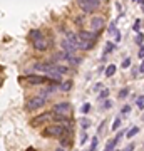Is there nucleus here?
<instances>
[{
  "mask_svg": "<svg viewBox=\"0 0 144 151\" xmlns=\"http://www.w3.org/2000/svg\"><path fill=\"white\" fill-rule=\"evenodd\" d=\"M77 35H79V40H80L79 49H91L94 40H96V35L92 32H84V30H82V32H79Z\"/></svg>",
  "mask_w": 144,
  "mask_h": 151,
  "instance_id": "obj_1",
  "label": "nucleus"
},
{
  "mask_svg": "<svg viewBox=\"0 0 144 151\" xmlns=\"http://www.w3.org/2000/svg\"><path fill=\"white\" fill-rule=\"evenodd\" d=\"M64 133H67V129H65L64 126H60V124H54V126L45 128L42 134L44 136H55V138H60Z\"/></svg>",
  "mask_w": 144,
  "mask_h": 151,
  "instance_id": "obj_2",
  "label": "nucleus"
},
{
  "mask_svg": "<svg viewBox=\"0 0 144 151\" xmlns=\"http://www.w3.org/2000/svg\"><path fill=\"white\" fill-rule=\"evenodd\" d=\"M79 5L84 12L91 14V12H94L99 7V0H79Z\"/></svg>",
  "mask_w": 144,
  "mask_h": 151,
  "instance_id": "obj_3",
  "label": "nucleus"
},
{
  "mask_svg": "<svg viewBox=\"0 0 144 151\" xmlns=\"http://www.w3.org/2000/svg\"><path fill=\"white\" fill-rule=\"evenodd\" d=\"M44 104H45V97L37 96V97H32V99H29V103H27L25 109H27V111H34V109H39L40 106H44Z\"/></svg>",
  "mask_w": 144,
  "mask_h": 151,
  "instance_id": "obj_4",
  "label": "nucleus"
},
{
  "mask_svg": "<svg viewBox=\"0 0 144 151\" xmlns=\"http://www.w3.org/2000/svg\"><path fill=\"white\" fill-rule=\"evenodd\" d=\"M54 113L57 114V116H69L70 113V104L69 103H59L54 106Z\"/></svg>",
  "mask_w": 144,
  "mask_h": 151,
  "instance_id": "obj_5",
  "label": "nucleus"
},
{
  "mask_svg": "<svg viewBox=\"0 0 144 151\" xmlns=\"http://www.w3.org/2000/svg\"><path fill=\"white\" fill-rule=\"evenodd\" d=\"M55 119V113H44L40 114V116H37L35 118V121H32V126H37V124L40 123H45V121H49V119Z\"/></svg>",
  "mask_w": 144,
  "mask_h": 151,
  "instance_id": "obj_6",
  "label": "nucleus"
},
{
  "mask_svg": "<svg viewBox=\"0 0 144 151\" xmlns=\"http://www.w3.org/2000/svg\"><path fill=\"white\" fill-rule=\"evenodd\" d=\"M25 79L30 82V84H44L45 81H49L47 76H34V74H29Z\"/></svg>",
  "mask_w": 144,
  "mask_h": 151,
  "instance_id": "obj_7",
  "label": "nucleus"
},
{
  "mask_svg": "<svg viewBox=\"0 0 144 151\" xmlns=\"http://www.w3.org/2000/svg\"><path fill=\"white\" fill-rule=\"evenodd\" d=\"M34 47H35V50H39V52H44L45 49L49 47V42H47V39H37V40H34Z\"/></svg>",
  "mask_w": 144,
  "mask_h": 151,
  "instance_id": "obj_8",
  "label": "nucleus"
},
{
  "mask_svg": "<svg viewBox=\"0 0 144 151\" xmlns=\"http://www.w3.org/2000/svg\"><path fill=\"white\" fill-rule=\"evenodd\" d=\"M102 25H104V19L102 17H94L91 20V29L92 30H101Z\"/></svg>",
  "mask_w": 144,
  "mask_h": 151,
  "instance_id": "obj_9",
  "label": "nucleus"
},
{
  "mask_svg": "<svg viewBox=\"0 0 144 151\" xmlns=\"http://www.w3.org/2000/svg\"><path fill=\"white\" fill-rule=\"evenodd\" d=\"M67 40H69L72 45H74L75 49H79V44H80V40H79V35L77 34H72V32H69L67 34Z\"/></svg>",
  "mask_w": 144,
  "mask_h": 151,
  "instance_id": "obj_10",
  "label": "nucleus"
},
{
  "mask_svg": "<svg viewBox=\"0 0 144 151\" xmlns=\"http://www.w3.org/2000/svg\"><path fill=\"white\" fill-rule=\"evenodd\" d=\"M62 47H64V52H67V54H74L75 50H77V49H75L74 45L67 40V39H64V40H62Z\"/></svg>",
  "mask_w": 144,
  "mask_h": 151,
  "instance_id": "obj_11",
  "label": "nucleus"
},
{
  "mask_svg": "<svg viewBox=\"0 0 144 151\" xmlns=\"http://www.w3.org/2000/svg\"><path fill=\"white\" fill-rule=\"evenodd\" d=\"M29 37H30V40H37V39H40V37H44L42 35V32H39V30H30V34H29Z\"/></svg>",
  "mask_w": 144,
  "mask_h": 151,
  "instance_id": "obj_12",
  "label": "nucleus"
},
{
  "mask_svg": "<svg viewBox=\"0 0 144 151\" xmlns=\"http://www.w3.org/2000/svg\"><path fill=\"white\" fill-rule=\"evenodd\" d=\"M114 74H116V65H114V64H109V65L106 67V76H107V77H111V76H114Z\"/></svg>",
  "mask_w": 144,
  "mask_h": 151,
  "instance_id": "obj_13",
  "label": "nucleus"
},
{
  "mask_svg": "<svg viewBox=\"0 0 144 151\" xmlns=\"http://www.w3.org/2000/svg\"><path fill=\"white\" fill-rule=\"evenodd\" d=\"M70 87H72V82H70V81H65V82H62V84H60V91H62V92H67Z\"/></svg>",
  "mask_w": 144,
  "mask_h": 151,
  "instance_id": "obj_14",
  "label": "nucleus"
},
{
  "mask_svg": "<svg viewBox=\"0 0 144 151\" xmlns=\"http://www.w3.org/2000/svg\"><path fill=\"white\" fill-rule=\"evenodd\" d=\"M117 145V141L116 139H111V141H107V146H106V151H114V146Z\"/></svg>",
  "mask_w": 144,
  "mask_h": 151,
  "instance_id": "obj_15",
  "label": "nucleus"
},
{
  "mask_svg": "<svg viewBox=\"0 0 144 151\" xmlns=\"http://www.w3.org/2000/svg\"><path fill=\"white\" fill-rule=\"evenodd\" d=\"M138 133H139V128L138 126H134V128H131V129L128 131V138H134Z\"/></svg>",
  "mask_w": 144,
  "mask_h": 151,
  "instance_id": "obj_16",
  "label": "nucleus"
},
{
  "mask_svg": "<svg viewBox=\"0 0 144 151\" xmlns=\"http://www.w3.org/2000/svg\"><path fill=\"white\" fill-rule=\"evenodd\" d=\"M112 50H114V44L107 42V44H106V47H104V54H111Z\"/></svg>",
  "mask_w": 144,
  "mask_h": 151,
  "instance_id": "obj_17",
  "label": "nucleus"
},
{
  "mask_svg": "<svg viewBox=\"0 0 144 151\" xmlns=\"http://www.w3.org/2000/svg\"><path fill=\"white\" fill-rule=\"evenodd\" d=\"M128 94H129V87H124V89H121V92H119V99L128 97Z\"/></svg>",
  "mask_w": 144,
  "mask_h": 151,
  "instance_id": "obj_18",
  "label": "nucleus"
},
{
  "mask_svg": "<svg viewBox=\"0 0 144 151\" xmlns=\"http://www.w3.org/2000/svg\"><path fill=\"white\" fill-rule=\"evenodd\" d=\"M80 126L85 129V128H89V126H91V121H89L87 118H82V119H80Z\"/></svg>",
  "mask_w": 144,
  "mask_h": 151,
  "instance_id": "obj_19",
  "label": "nucleus"
},
{
  "mask_svg": "<svg viewBox=\"0 0 144 151\" xmlns=\"http://www.w3.org/2000/svg\"><path fill=\"white\" fill-rule=\"evenodd\" d=\"M119 126H121V118H116L114 119V124H112V131H117Z\"/></svg>",
  "mask_w": 144,
  "mask_h": 151,
  "instance_id": "obj_20",
  "label": "nucleus"
},
{
  "mask_svg": "<svg viewBox=\"0 0 144 151\" xmlns=\"http://www.w3.org/2000/svg\"><path fill=\"white\" fill-rule=\"evenodd\" d=\"M136 104H138L139 109H144V96L138 97V101H136Z\"/></svg>",
  "mask_w": 144,
  "mask_h": 151,
  "instance_id": "obj_21",
  "label": "nucleus"
},
{
  "mask_svg": "<svg viewBox=\"0 0 144 151\" xmlns=\"http://www.w3.org/2000/svg\"><path fill=\"white\" fill-rule=\"evenodd\" d=\"M143 40H144V35L143 34H138V35H136V44H138L139 47L143 45Z\"/></svg>",
  "mask_w": 144,
  "mask_h": 151,
  "instance_id": "obj_22",
  "label": "nucleus"
},
{
  "mask_svg": "<svg viewBox=\"0 0 144 151\" xmlns=\"http://www.w3.org/2000/svg\"><path fill=\"white\" fill-rule=\"evenodd\" d=\"M139 29H141V20L138 19V20L134 22V25H133V30H134V32H138Z\"/></svg>",
  "mask_w": 144,
  "mask_h": 151,
  "instance_id": "obj_23",
  "label": "nucleus"
},
{
  "mask_svg": "<svg viewBox=\"0 0 144 151\" xmlns=\"http://www.w3.org/2000/svg\"><path fill=\"white\" fill-rule=\"evenodd\" d=\"M97 145H99V139H97V138H92V146H91V150L89 151H94L97 148Z\"/></svg>",
  "mask_w": 144,
  "mask_h": 151,
  "instance_id": "obj_24",
  "label": "nucleus"
},
{
  "mask_svg": "<svg viewBox=\"0 0 144 151\" xmlns=\"http://www.w3.org/2000/svg\"><path fill=\"white\" fill-rule=\"evenodd\" d=\"M129 65H131V59H129V57H126V59L123 60V69H128Z\"/></svg>",
  "mask_w": 144,
  "mask_h": 151,
  "instance_id": "obj_25",
  "label": "nucleus"
},
{
  "mask_svg": "<svg viewBox=\"0 0 144 151\" xmlns=\"http://www.w3.org/2000/svg\"><path fill=\"white\" fill-rule=\"evenodd\" d=\"M89 109H91V104L85 103L84 106H82V113H89Z\"/></svg>",
  "mask_w": 144,
  "mask_h": 151,
  "instance_id": "obj_26",
  "label": "nucleus"
},
{
  "mask_svg": "<svg viewBox=\"0 0 144 151\" xmlns=\"http://www.w3.org/2000/svg\"><path fill=\"white\" fill-rule=\"evenodd\" d=\"M107 96H109V89H102V92H101V96L99 97L102 99V97H107Z\"/></svg>",
  "mask_w": 144,
  "mask_h": 151,
  "instance_id": "obj_27",
  "label": "nucleus"
},
{
  "mask_svg": "<svg viewBox=\"0 0 144 151\" xmlns=\"http://www.w3.org/2000/svg\"><path fill=\"white\" fill-rule=\"evenodd\" d=\"M138 54H139V57H144V44L139 47V52H138Z\"/></svg>",
  "mask_w": 144,
  "mask_h": 151,
  "instance_id": "obj_28",
  "label": "nucleus"
},
{
  "mask_svg": "<svg viewBox=\"0 0 144 151\" xmlns=\"http://www.w3.org/2000/svg\"><path fill=\"white\" fill-rule=\"evenodd\" d=\"M85 141H87V134H85V133H82V136H80V143L84 145Z\"/></svg>",
  "mask_w": 144,
  "mask_h": 151,
  "instance_id": "obj_29",
  "label": "nucleus"
},
{
  "mask_svg": "<svg viewBox=\"0 0 144 151\" xmlns=\"http://www.w3.org/2000/svg\"><path fill=\"white\" fill-rule=\"evenodd\" d=\"M109 108H112V103L111 101H106V103H104V109H109Z\"/></svg>",
  "mask_w": 144,
  "mask_h": 151,
  "instance_id": "obj_30",
  "label": "nucleus"
},
{
  "mask_svg": "<svg viewBox=\"0 0 144 151\" xmlns=\"http://www.w3.org/2000/svg\"><path fill=\"white\" fill-rule=\"evenodd\" d=\"M129 111H131V108H129V106H124V108H123V111H121V113H123V114H128Z\"/></svg>",
  "mask_w": 144,
  "mask_h": 151,
  "instance_id": "obj_31",
  "label": "nucleus"
},
{
  "mask_svg": "<svg viewBox=\"0 0 144 151\" xmlns=\"http://www.w3.org/2000/svg\"><path fill=\"white\" fill-rule=\"evenodd\" d=\"M133 150H134V145H128V148H126L124 151H133Z\"/></svg>",
  "mask_w": 144,
  "mask_h": 151,
  "instance_id": "obj_32",
  "label": "nucleus"
},
{
  "mask_svg": "<svg viewBox=\"0 0 144 151\" xmlns=\"http://www.w3.org/2000/svg\"><path fill=\"white\" fill-rule=\"evenodd\" d=\"M139 72H144V60H143V64H141V67H139Z\"/></svg>",
  "mask_w": 144,
  "mask_h": 151,
  "instance_id": "obj_33",
  "label": "nucleus"
},
{
  "mask_svg": "<svg viewBox=\"0 0 144 151\" xmlns=\"http://www.w3.org/2000/svg\"><path fill=\"white\" fill-rule=\"evenodd\" d=\"M138 72H139V69H133V76H134V77L138 76Z\"/></svg>",
  "mask_w": 144,
  "mask_h": 151,
  "instance_id": "obj_34",
  "label": "nucleus"
},
{
  "mask_svg": "<svg viewBox=\"0 0 144 151\" xmlns=\"http://www.w3.org/2000/svg\"><path fill=\"white\" fill-rule=\"evenodd\" d=\"M55 151H64V150H62V148H57V150H55Z\"/></svg>",
  "mask_w": 144,
  "mask_h": 151,
  "instance_id": "obj_35",
  "label": "nucleus"
},
{
  "mask_svg": "<svg viewBox=\"0 0 144 151\" xmlns=\"http://www.w3.org/2000/svg\"><path fill=\"white\" fill-rule=\"evenodd\" d=\"M27 151H35V150H34V148H29V150H27Z\"/></svg>",
  "mask_w": 144,
  "mask_h": 151,
  "instance_id": "obj_36",
  "label": "nucleus"
},
{
  "mask_svg": "<svg viewBox=\"0 0 144 151\" xmlns=\"http://www.w3.org/2000/svg\"><path fill=\"white\" fill-rule=\"evenodd\" d=\"M138 2H141V4H144V0H138Z\"/></svg>",
  "mask_w": 144,
  "mask_h": 151,
  "instance_id": "obj_37",
  "label": "nucleus"
},
{
  "mask_svg": "<svg viewBox=\"0 0 144 151\" xmlns=\"http://www.w3.org/2000/svg\"><path fill=\"white\" fill-rule=\"evenodd\" d=\"M133 2H138V0H133Z\"/></svg>",
  "mask_w": 144,
  "mask_h": 151,
  "instance_id": "obj_38",
  "label": "nucleus"
}]
</instances>
